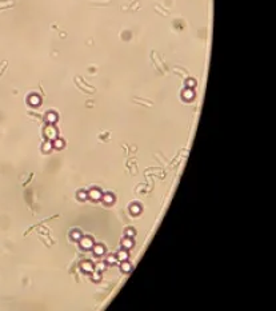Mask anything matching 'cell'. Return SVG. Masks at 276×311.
I'll return each mask as SVG.
<instances>
[{
	"mask_svg": "<svg viewBox=\"0 0 276 311\" xmlns=\"http://www.w3.org/2000/svg\"><path fill=\"white\" fill-rule=\"evenodd\" d=\"M127 258H128V254L125 251H119V254H117V259L119 260H127Z\"/></svg>",
	"mask_w": 276,
	"mask_h": 311,
	"instance_id": "obj_8",
	"label": "cell"
},
{
	"mask_svg": "<svg viewBox=\"0 0 276 311\" xmlns=\"http://www.w3.org/2000/svg\"><path fill=\"white\" fill-rule=\"evenodd\" d=\"M81 268H83V271H86V273H92L93 271V266L91 262H83L81 263Z\"/></svg>",
	"mask_w": 276,
	"mask_h": 311,
	"instance_id": "obj_4",
	"label": "cell"
},
{
	"mask_svg": "<svg viewBox=\"0 0 276 311\" xmlns=\"http://www.w3.org/2000/svg\"><path fill=\"white\" fill-rule=\"evenodd\" d=\"M28 102H29L31 106H39V104H40V97H39L38 95H31L29 99H28Z\"/></svg>",
	"mask_w": 276,
	"mask_h": 311,
	"instance_id": "obj_5",
	"label": "cell"
},
{
	"mask_svg": "<svg viewBox=\"0 0 276 311\" xmlns=\"http://www.w3.org/2000/svg\"><path fill=\"white\" fill-rule=\"evenodd\" d=\"M72 239L73 240H79V239H81V234H80L79 231H73L72 232Z\"/></svg>",
	"mask_w": 276,
	"mask_h": 311,
	"instance_id": "obj_12",
	"label": "cell"
},
{
	"mask_svg": "<svg viewBox=\"0 0 276 311\" xmlns=\"http://www.w3.org/2000/svg\"><path fill=\"white\" fill-rule=\"evenodd\" d=\"M63 146H64V143H63L62 139H55V142H53V147H56V148H62Z\"/></svg>",
	"mask_w": 276,
	"mask_h": 311,
	"instance_id": "obj_10",
	"label": "cell"
},
{
	"mask_svg": "<svg viewBox=\"0 0 276 311\" xmlns=\"http://www.w3.org/2000/svg\"><path fill=\"white\" fill-rule=\"evenodd\" d=\"M115 256H110V259H108V262L110 263H115V259H114Z\"/></svg>",
	"mask_w": 276,
	"mask_h": 311,
	"instance_id": "obj_20",
	"label": "cell"
},
{
	"mask_svg": "<svg viewBox=\"0 0 276 311\" xmlns=\"http://www.w3.org/2000/svg\"><path fill=\"white\" fill-rule=\"evenodd\" d=\"M121 268H123V271H129V270L132 268V266L131 264H128V263H124V264L121 266Z\"/></svg>",
	"mask_w": 276,
	"mask_h": 311,
	"instance_id": "obj_14",
	"label": "cell"
},
{
	"mask_svg": "<svg viewBox=\"0 0 276 311\" xmlns=\"http://www.w3.org/2000/svg\"><path fill=\"white\" fill-rule=\"evenodd\" d=\"M103 252H104V250L101 246H96V247H95V254H96V255H101Z\"/></svg>",
	"mask_w": 276,
	"mask_h": 311,
	"instance_id": "obj_13",
	"label": "cell"
},
{
	"mask_svg": "<svg viewBox=\"0 0 276 311\" xmlns=\"http://www.w3.org/2000/svg\"><path fill=\"white\" fill-rule=\"evenodd\" d=\"M96 267H97V271H99V270H100V271H103L104 267H105V264H104V263H99Z\"/></svg>",
	"mask_w": 276,
	"mask_h": 311,
	"instance_id": "obj_17",
	"label": "cell"
},
{
	"mask_svg": "<svg viewBox=\"0 0 276 311\" xmlns=\"http://www.w3.org/2000/svg\"><path fill=\"white\" fill-rule=\"evenodd\" d=\"M183 96L186 97L187 100H191V99H193V97H195V93H193L192 88H187V90L183 92Z\"/></svg>",
	"mask_w": 276,
	"mask_h": 311,
	"instance_id": "obj_6",
	"label": "cell"
},
{
	"mask_svg": "<svg viewBox=\"0 0 276 311\" xmlns=\"http://www.w3.org/2000/svg\"><path fill=\"white\" fill-rule=\"evenodd\" d=\"M104 200H105V202H107V203H111V202H112V200H114V198H112V196H111V195H107V196H105V198H104Z\"/></svg>",
	"mask_w": 276,
	"mask_h": 311,
	"instance_id": "obj_16",
	"label": "cell"
},
{
	"mask_svg": "<svg viewBox=\"0 0 276 311\" xmlns=\"http://www.w3.org/2000/svg\"><path fill=\"white\" fill-rule=\"evenodd\" d=\"M81 247L83 249H92L93 247V242L91 238H83L81 239Z\"/></svg>",
	"mask_w": 276,
	"mask_h": 311,
	"instance_id": "obj_1",
	"label": "cell"
},
{
	"mask_svg": "<svg viewBox=\"0 0 276 311\" xmlns=\"http://www.w3.org/2000/svg\"><path fill=\"white\" fill-rule=\"evenodd\" d=\"M52 148V143L51 142H45L44 144H43V151L44 152H49V150Z\"/></svg>",
	"mask_w": 276,
	"mask_h": 311,
	"instance_id": "obj_11",
	"label": "cell"
},
{
	"mask_svg": "<svg viewBox=\"0 0 276 311\" xmlns=\"http://www.w3.org/2000/svg\"><path fill=\"white\" fill-rule=\"evenodd\" d=\"M123 246H124L125 249H131L132 246H134V242H132L131 239L128 238V239H124V242H123Z\"/></svg>",
	"mask_w": 276,
	"mask_h": 311,
	"instance_id": "obj_9",
	"label": "cell"
},
{
	"mask_svg": "<svg viewBox=\"0 0 276 311\" xmlns=\"http://www.w3.org/2000/svg\"><path fill=\"white\" fill-rule=\"evenodd\" d=\"M127 235L131 238V236L135 235V231H134V230H127Z\"/></svg>",
	"mask_w": 276,
	"mask_h": 311,
	"instance_id": "obj_18",
	"label": "cell"
},
{
	"mask_svg": "<svg viewBox=\"0 0 276 311\" xmlns=\"http://www.w3.org/2000/svg\"><path fill=\"white\" fill-rule=\"evenodd\" d=\"M88 196L91 198V199H93V200H99L101 198V192L99 190H92L90 194H88Z\"/></svg>",
	"mask_w": 276,
	"mask_h": 311,
	"instance_id": "obj_3",
	"label": "cell"
},
{
	"mask_svg": "<svg viewBox=\"0 0 276 311\" xmlns=\"http://www.w3.org/2000/svg\"><path fill=\"white\" fill-rule=\"evenodd\" d=\"M45 136H47L49 140H53V139H56V130H53L52 127H48V128H47V131H45Z\"/></svg>",
	"mask_w": 276,
	"mask_h": 311,
	"instance_id": "obj_2",
	"label": "cell"
},
{
	"mask_svg": "<svg viewBox=\"0 0 276 311\" xmlns=\"http://www.w3.org/2000/svg\"><path fill=\"white\" fill-rule=\"evenodd\" d=\"M187 84H188V88H192L193 86H196V82H195V80H192V79H190L188 82H187Z\"/></svg>",
	"mask_w": 276,
	"mask_h": 311,
	"instance_id": "obj_15",
	"label": "cell"
},
{
	"mask_svg": "<svg viewBox=\"0 0 276 311\" xmlns=\"http://www.w3.org/2000/svg\"><path fill=\"white\" fill-rule=\"evenodd\" d=\"M47 120H48V123H55V122L58 120V115L53 114V112H49V114L47 115Z\"/></svg>",
	"mask_w": 276,
	"mask_h": 311,
	"instance_id": "obj_7",
	"label": "cell"
},
{
	"mask_svg": "<svg viewBox=\"0 0 276 311\" xmlns=\"http://www.w3.org/2000/svg\"><path fill=\"white\" fill-rule=\"evenodd\" d=\"M84 194H86V192H80V195H79L80 199H84V198H86V195H84Z\"/></svg>",
	"mask_w": 276,
	"mask_h": 311,
	"instance_id": "obj_21",
	"label": "cell"
},
{
	"mask_svg": "<svg viewBox=\"0 0 276 311\" xmlns=\"http://www.w3.org/2000/svg\"><path fill=\"white\" fill-rule=\"evenodd\" d=\"M93 280H100V275H99V274H93Z\"/></svg>",
	"mask_w": 276,
	"mask_h": 311,
	"instance_id": "obj_19",
	"label": "cell"
}]
</instances>
